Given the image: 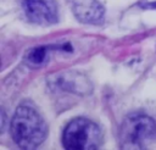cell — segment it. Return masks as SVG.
I'll return each mask as SVG.
<instances>
[{
  "instance_id": "1",
  "label": "cell",
  "mask_w": 156,
  "mask_h": 150,
  "mask_svg": "<svg viewBox=\"0 0 156 150\" xmlns=\"http://www.w3.org/2000/svg\"><path fill=\"white\" fill-rule=\"evenodd\" d=\"M13 141L22 149H35L46 138L48 127L35 109L22 105L17 107L10 126Z\"/></svg>"
},
{
  "instance_id": "2",
  "label": "cell",
  "mask_w": 156,
  "mask_h": 150,
  "mask_svg": "<svg viewBox=\"0 0 156 150\" xmlns=\"http://www.w3.org/2000/svg\"><path fill=\"white\" fill-rule=\"evenodd\" d=\"M102 143V133L96 123L88 118H74L65 128L62 144L68 150L96 149Z\"/></svg>"
},
{
  "instance_id": "3",
  "label": "cell",
  "mask_w": 156,
  "mask_h": 150,
  "mask_svg": "<svg viewBox=\"0 0 156 150\" xmlns=\"http://www.w3.org/2000/svg\"><path fill=\"white\" fill-rule=\"evenodd\" d=\"M156 133L155 121L141 113H133L124 118L119 129L123 148H141L143 143Z\"/></svg>"
},
{
  "instance_id": "4",
  "label": "cell",
  "mask_w": 156,
  "mask_h": 150,
  "mask_svg": "<svg viewBox=\"0 0 156 150\" xmlns=\"http://www.w3.org/2000/svg\"><path fill=\"white\" fill-rule=\"evenodd\" d=\"M23 10L33 23L54 24L57 22V5L55 0H23Z\"/></svg>"
},
{
  "instance_id": "5",
  "label": "cell",
  "mask_w": 156,
  "mask_h": 150,
  "mask_svg": "<svg viewBox=\"0 0 156 150\" xmlns=\"http://www.w3.org/2000/svg\"><path fill=\"white\" fill-rule=\"evenodd\" d=\"M73 12L83 23H99L104 16V9L98 0H73Z\"/></svg>"
},
{
  "instance_id": "6",
  "label": "cell",
  "mask_w": 156,
  "mask_h": 150,
  "mask_svg": "<svg viewBox=\"0 0 156 150\" xmlns=\"http://www.w3.org/2000/svg\"><path fill=\"white\" fill-rule=\"evenodd\" d=\"M46 55H48V48L46 46H38V48H34L30 51H28L27 61L32 66H39L45 61Z\"/></svg>"
}]
</instances>
